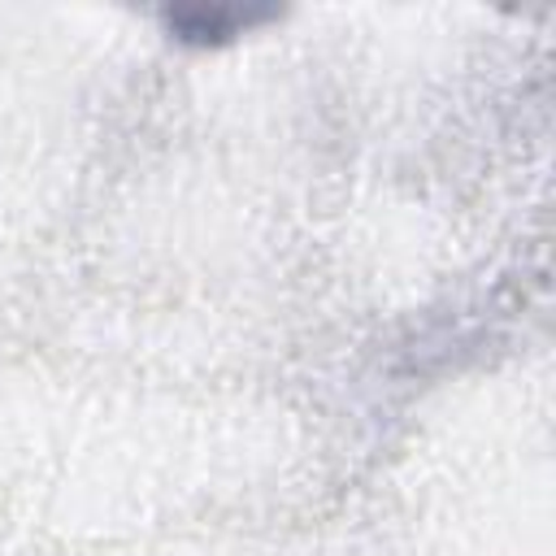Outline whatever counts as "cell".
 <instances>
[{
  "label": "cell",
  "mask_w": 556,
  "mask_h": 556,
  "mask_svg": "<svg viewBox=\"0 0 556 556\" xmlns=\"http://www.w3.org/2000/svg\"><path fill=\"white\" fill-rule=\"evenodd\" d=\"M269 13H248V9H178L165 17V26L178 35V39H191V43H208V39H226V35H239L248 30L252 22H261Z\"/></svg>",
  "instance_id": "1"
}]
</instances>
